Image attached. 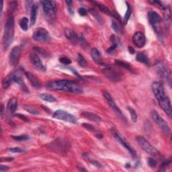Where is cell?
<instances>
[{
	"mask_svg": "<svg viewBox=\"0 0 172 172\" xmlns=\"http://www.w3.org/2000/svg\"><path fill=\"white\" fill-rule=\"evenodd\" d=\"M152 90L159 104L169 118H171L172 109L171 101L167 96L163 84L161 81H155L152 84Z\"/></svg>",
	"mask_w": 172,
	"mask_h": 172,
	"instance_id": "obj_1",
	"label": "cell"
},
{
	"mask_svg": "<svg viewBox=\"0 0 172 172\" xmlns=\"http://www.w3.org/2000/svg\"><path fill=\"white\" fill-rule=\"evenodd\" d=\"M47 88L55 91H63L73 94H82L83 89L77 82L69 80H56L47 83Z\"/></svg>",
	"mask_w": 172,
	"mask_h": 172,
	"instance_id": "obj_2",
	"label": "cell"
},
{
	"mask_svg": "<svg viewBox=\"0 0 172 172\" xmlns=\"http://www.w3.org/2000/svg\"><path fill=\"white\" fill-rule=\"evenodd\" d=\"M14 18L13 16H10L5 25L4 32L3 36V49L6 51L11 45L14 41Z\"/></svg>",
	"mask_w": 172,
	"mask_h": 172,
	"instance_id": "obj_3",
	"label": "cell"
},
{
	"mask_svg": "<svg viewBox=\"0 0 172 172\" xmlns=\"http://www.w3.org/2000/svg\"><path fill=\"white\" fill-rule=\"evenodd\" d=\"M136 140L137 143L142 148V149L147 153L148 154L156 158H160L161 157V153L159 152V151L153 147L151 144H150L149 142L144 137L140 136L137 137Z\"/></svg>",
	"mask_w": 172,
	"mask_h": 172,
	"instance_id": "obj_4",
	"label": "cell"
},
{
	"mask_svg": "<svg viewBox=\"0 0 172 172\" xmlns=\"http://www.w3.org/2000/svg\"><path fill=\"white\" fill-rule=\"evenodd\" d=\"M41 3L43 7V10L47 19L49 21H54L57 14V5L54 1L44 0Z\"/></svg>",
	"mask_w": 172,
	"mask_h": 172,
	"instance_id": "obj_5",
	"label": "cell"
},
{
	"mask_svg": "<svg viewBox=\"0 0 172 172\" xmlns=\"http://www.w3.org/2000/svg\"><path fill=\"white\" fill-rule=\"evenodd\" d=\"M32 38L34 41L39 43H48L51 40L49 32L43 28H37L34 31Z\"/></svg>",
	"mask_w": 172,
	"mask_h": 172,
	"instance_id": "obj_6",
	"label": "cell"
},
{
	"mask_svg": "<svg viewBox=\"0 0 172 172\" xmlns=\"http://www.w3.org/2000/svg\"><path fill=\"white\" fill-rule=\"evenodd\" d=\"M151 117L153 121L157 124V125L162 130L164 133L167 135H169L171 133V130L167 122L159 114L158 112L155 110H153L151 112Z\"/></svg>",
	"mask_w": 172,
	"mask_h": 172,
	"instance_id": "obj_7",
	"label": "cell"
},
{
	"mask_svg": "<svg viewBox=\"0 0 172 172\" xmlns=\"http://www.w3.org/2000/svg\"><path fill=\"white\" fill-rule=\"evenodd\" d=\"M52 117L55 119H57V120L68 122V123H77V118L75 116H74L70 113L66 112V111H63L61 110L55 111L53 115H52Z\"/></svg>",
	"mask_w": 172,
	"mask_h": 172,
	"instance_id": "obj_8",
	"label": "cell"
},
{
	"mask_svg": "<svg viewBox=\"0 0 172 172\" xmlns=\"http://www.w3.org/2000/svg\"><path fill=\"white\" fill-rule=\"evenodd\" d=\"M148 18H149L151 24L155 29V32H157V33L158 34L161 33L159 24L161 22V17L160 16V15L157 12L153 11V10H150L148 12Z\"/></svg>",
	"mask_w": 172,
	"mask_h": 172,
	"instance_id": "obj_9",
	"label": "cell"
},
{
	"mask_svg": "<svg viewBox=\"0 0 172 172\" xmlns=\"http://www.w3.org/2000/svg\"><path fill=\"white\" fill-rule=\"evenodd\" d=\"M157 71L159 75L161 78L165 79L168 82L169 86L171 87V72L169 71L168 67H166L165 65L162 62H159L157 64Z\"/></svg>",
	"mask_w": 172,
	"mask_h": 172,
	"instance_id": "obj_10",
	"label": "cell"
},
{
	"mask_svg": "<svg viewBox=\"0 0 172 172\" xmlns=\"http://www.w3.org/2000/svg\"><path fill=\"white\" fill-rule=\"evenodd\" d=\"M22 55V48L17 46L12 49L9 55V63L10 65L14 66L17 64Z\"/></svg>",
	"mask_w": 172,
	"mask_h": 172,
	"instance_id": "obj_11",
	"label": "cell"
},
{
	"mask_svg": "<svg viewBox=\"0 0 172 172\" xmlns=\"http://www.w3.org/2000/svg\"><path fill=\"white\" fill-rule=\"evenodd\" d=\"M11 75L14 83H16L18 85H19L21 89H22L24 92H28V93L29 90L27 86H26L25 82L24 81V79L22 78V73H21L20 71H15V72H13L11 73Z\"/></svg>",
	"mask_w": 172,
	"mask_h": 172,
	"instance_id": "obj_12",
	"label": "cell"
},
{
	"mask_svg": "<svg viewBox=\"0 0 172 172\" xmlns=\"http://www.w3.org/2000/svg\"><path fill=\"white\" fill-rule=\"evenodd\" d=\"M30 61L32 64L36 69L41 71H45L46 67L42 63L41 59H40L38 55L35 52H32L30 55Z\"/></svg>",
	"mask_w": 172,
	"mask_h": 172,
	"instance_id": "obj_13",
	"label": "cell"
},
{
	"mask_svg": "<svg viewBox=\"0 0 172 172\" xmlns=\"http://www.w3.org/2000/svg\"><path fill=\"white\" fill-rule=\"evenodd\" d=\"M102 94H103V96H104V99L106 100V101L107 102V103L109 104L110 106L112 108L116 113L118 114L119 115L123 116V113H122V111L120 110V108L118 107V106L116 105L114 100L113 99L112 96H111V95L108 93L107 91H103Z\"/></svg>",
	"mask_w": 172,
	"mask_h": 172,
	"instance_id": "obj_14",
	"label": "cell"
},
{
	"mask_svg": "<svg viewBox=\"0 0 172 172\" xmlns=\"http://www.w3.org/2000/svg\"><path fill=\"white\" fill-rule=\"evenodd\" d=\"M132 40H133L134 45L138 48H142L146 43V37L141 32H137L133 36Z\"/></svg>",
	"mask_w": 172,
	"mask_h": 172,
	"instance_id": "obj_15",
	"label": "cell"
},
{
	"mask_svg": "<svg viewBox=\"0 0 172 172\" xmlns=\"http://www.w3.org/2000/svg\"><path fill=\"white\" fill-rule=\"evenodd\" d=\"M114 136L115 139L117 140V141L120 142V143L123 145V147H124L126 149L128 150V152H130V153L132 155L133 158H136L137 157V152L135 151V150L133 149V148L130 145H129L128 142H127L125 140L123 139L120 137V134H118V133H114Z\"/></svg>",
	"mask_w": 172,
	"mask_h": 172,
	"instance_id": "obj_16",
	"label": "cell"
},
{
	"mask_svg": "<svg viewBox=\"0 0 172 172\" xmlns=\"http://www.w3.org/2000/svg\"><path fill=\"white\" fill-rule=\"evenodd\" d=\"M92 2L96 5V6L98 7V8L101 10L102 12H104V14H107V15H109L112 17H114L116 20H120V16H119L118 14H116V12L111 11V10L108 9V7L105 6V5L102 4H100V3H99V2H96V1H92Z\"/></svg>",
	"mask_w": 172,
	"mask_h": 172,
	"instance_id": "obj_17",
	"label": "cell"
},
{
	"mask_svg": "<svg viewBox=\"0 0 172 172\" xmlns=\"http://www.w3.org/2000/svg\"><path fill=\"white\" fill-rule=\"evenodd\" d=\"M25 75L26 78H28L29 81H30V83L32 84V86L34 88L40 89L42 88L41 81H40L39 79L37 78L35 75L29 72L26 73Z\"/></svg>",
	"mask_w": 172,
	"mask_h": 172,
	"instance_id": "obj_18",
	"label": "cell"
},
{
	"mask_svg": "<svg viewBox=\"0 0 172 172\" xmlns=\"http://www.w3.org/2000/svg\"><path fill=\"white\" fill-rule=\"evenodd\" d=\"M65 35L69 41H71L73 44L79 43V36L77 35L75 32L69 28H67L65 30Z\"/></svg>",
	"mask_w": 172,
	"mask_h": 172,
	"instance_id": "obj_19",
	"label": "cell"
},
{
	"mask_svg": "<svg viewBox=\"0 0 172 172\" xmlns=\"http://www.w3.org/2000/svg\"><path fill=\"white\" fill-rule=\"evenodd\" d=\"M91 56L92 57V59L94 61V62L97 63V64L100 65H104L106 67H108L109 66L104 65V62H103L101 55H100V51L97 49H92L91 51Z\"/></svg>",
	"mask_w": 172,
	"mask_h": 172,
	"instance_id": "obj_20",
	"label": "cell"
},
{
	"mask_svg": "<svg viewBox=\"0 0 172 172\" xmlns=\"http://www.w3.org/2000/svg\"><path fill=\"white\" fill-rule=\"evenodd\" d=\"M104 74L106 76L108 77V78L112 81H117L120 79L121 74H120L118 72H116V71H113L112 69H110L108 67H107V69H106Z\"/></svg>",
	"mask_w": 172,
	"mask_h": 172,
	"instance_id": "obj_21",
	"label": "cell"
},
{
	"mask_svg": "<svg viewBox=\"0 0 172 172\" xmlns=\"http://www.w3.org/2000/svg\"><path fill=\"white\" fill-rule=\"evenodd\" d=\"M18 107V102L17 100L15 97H12V99L9 100L8 103H7V110L11 114H14L17 110Z\"/></svg>",
	"mask_w": 172,
	"mask_h": 172,
	"instance_id": "obj_22",
	"label": "cell"
},
{
	"mask_svg": "<svg viewBox=\"0 0 172 172\" xmlns=\"http://www.w3.org/2000/svg\"><path fill=\"white\" fill-rule=\"evenodd\" d=\"M81 116L84 118L88 119L89 120L96 122V123H99V122L101 121V118H100L98 115H97L93 112H85L81 114Z\"/></svg>",
	"mask_w": 172,
	"mask_h": 172,
	"instance_id": "obj_23",
	"label": "cell"
},
{
	"mask_svg": "<svg viewBox=\"0 0 172 172\" xmlns=\"http://www.w3.org/2000/svg\"><path fill=\"white\" fill-rule=\"evenodd\" d=\"M37 11L38 6L36 4H32L30 7V25L32 26L36 23L37 18Z\"/></svg>",
	"mask_w": 172,
	"mask_h": 172,
	"instance_id": "obj_24",
	"label": "cell"
},
{
	"mask_svg": "<svg viewBox=\"0 0 172 172\" xmlns=\"http://www.w3.org/2000/svg\"><path fill=\"white\" fill-rule=\"evenodd\" d=\"M136 59L138 62L144 63L145 65L149 64V59L147 55L144 52H139L136 56Z\"/></svg>",
	"mask_w": 172,
	"mask_h": 172,
	"instance_id": "obj_25",
	"label": "cell"
},
{
	"mask_svg": "<svg viewBox=\"0 0 172 172\" xmlns=\"http://www.w3.org/2000/svg\"><path fill=\"white\" fill-rule=\"evenodd\" d=\"M40 97H41V100H44V101L48 102L50 103L57 102V100L55 98V97H54L52 95L48 94V93H44V94H41Z\"/></svg>",
	"mask_w": 172,
	"mask_h": 172,
	"instance_id": "obj_26",
	"label": "cell"
},
{
	"mask_svg": "<svg viewBox=\"0 0 172 172\" xmlns=\"http://www.w3.org/2000/svg\"><path fill=\"white\" fill-rule=\"evenodd\" d=\"M126 4L127 5V10H126V12L125 13V15H124V19H123V25H126L127 22H128V21L130 19V17H131V15L132 14V8H131V5L129 4L128 2H126Z\"/></svg>",
	"mask_w": 172,
	"mask_h": 172,
	"instance_id": "obj_27",
	"label": "cell"
},
{
	"mask_svg": "<svg viewBox=\"0 0 172 172\" xmlns=\"http://www.w3.org/2000/svg\"><path fill=\"white\" fill-rule=\"evenodd\" d=\"M14 83L12 79V77L11 74H10L9 75H7L6 78H5L3 81H2V88L4 89H6L11 86V85Z\"/></svg>",
	"mask_w": 172,
	"mask_h": 172,
	"instance_id": "obj_28",
	"label": "cell"
},
{
	"mask_svg": "<svg viewBox=\"0 0 172 172\" xmlns=\"http://www.w3.org/2000/svg\"><path fill=\"white\" fill-rule=\"evenodd\" d=\"M115 63L116 65H118V66H120V67H123L124 69H126L127 70L131 71H133V67H132V66L130 63H128L125 61H120V60H116Z\"/></svg>",
	"mask_w": 172,
	"mask_h": 172,
	"instance_id": "obj_29",
	"label": "cell"
},
{
	"mask_svg": "<svg viewBox=\"0 0 172 172\" xmlns=\"http://www.w3.org/2000/svg\"><path fill=\"white\" fill-rule=\"evenodd\" d=\"M20 27L22 30L27 31L28 29V19L27 18L24 17L20 21Z\"/></svg>",
	"mask_w": 172,
	"mask_h": 172,
	"instance_id": "obj_30",
	"label": "cell"
},
{
	"mask_svg": "<svg viewBox=\"0 0 172 172\" xmlns=\"http://www.w3.org/2000/svg\"><path fill=\"white\" fill-rule=\"evenodd\" d=\"M77 61H78V63H79V65L81 66V67H86L87 65H88V62L85 59L83 55L81 54H78V57H77Z\"/></svg>",
	"mask_w": 172,
	"mask_h": 172,
	"instance_id": "obj_31",
	"label": "cell"
},
{
	"mask_svg": "<svg viewBox=\"0 0 172 172\" xmlns=\"http://www.w3.org/2000/svg\"><path fill=\"white\" fill-rule=\"evenodd\" d=\"M12 138L16 141H26L30 139V137L27 134H24V135L20 136H12Z\"/></svg>",
	"mask_w": 172,
	"mask_h": 172,
	"instance_id": "obj_32",
	"label": "cell"
},
{
	"mask_svg": "<svg viewBox=\"0 0 172 172\" xmlns=\"http://www.w3.org/2000/svg\"><path fill=\"white\" fill-rule=\"evenodd\" d=\"M127 109L129 111V113L131 114V120H133V123H137V114L136 111L134 110L133 108H132L131 107H128Z\"/></svg>",
	"mask_w": 172,
	"mask_h": 172,
	"instance_id": "obj_33",
	"label": "cell"
},
{
	"mask_svg": "<svg viewBox=\"0 0 172 172\" xmlns=\"http://www.w3.org/2000/svg\"><path fill=\"white\" fill-rule=\"evenodd\" d=\"M83 157H86V156H83ZM86 159H87V160H88L89 163H92V165H94V166L97 167V168H101L103 167V165L99 162V161H97L96 160H94V159H92L88 157V156H87V157H86Z\"/></svg>",
	"mask_w": 172,
	"mask_h": 172,
	"instance_id": "obj_34",
	"label": "cell"
},
{
	"mask_svg": "<svg viewBox=\"0 0 172 172\" xmlns=\"http://www.w3.org/2000/svg\"><path fill=\"white\" fill-rule=\"evenodd\" d=\"M24 110L26 111H27L28 112L31 114H36V115L39 114V111L34 109V108H33L28 106H24Z\"/></svg>",
	"mask_w": 172,
	"mask_h": 172,
	"instance_id": "obj_35",
	"label": "cell"
},
{
	"mask_svg": "<svg viewBox=\"0 0 172 172\" xmlns=\"http://www.w3.org/2000/svg\"><path fill=\"white\" fill-rule=\"evenodd\" d=\"M112 28L114 30V31L115 32L118 34H122V30H121V28L120 27V26H119L117 23L116 22H113L112 23Z\"/></svg>",
	"mask_w": 172,
	"mask_h": 172,
	"instance_id": "obj_36",
	"label": "cell"
},
{
	"mask_svg": "<svg viewBox=\"0 0 172 172\" xmlns=\"http://www.w3.org/2000/svg\"><path fill=\"white\" fill-rule=\"evenodd\" d=\"M59 61H60V63H61L62 64L65 65H70L71 62H72L69 58H68L67 57H62L59 58Z\"/></svg>",
	"mask_w": 172,
	"mask_h": 172,
	"instance_id": "obj_37",
	"label": "cell"
},
{
	"mask_svg": "<svg viewBox=\"0 0 172 172\" xmlns=\"http://www.w3.org/2000/svg\"><path fill=\"white\" fill-rule=\"evenodd\" d=\"M118 44H112V46H111L109 49H108L107 52H108V53L110 55H113L116 49H117Z\"/></svg>",
	"mask_w": 172,
	"mask_h": 172,
	"instance_id": "obj_38",
	"label": "cell"
},
{
	"mask_svg": "<svg viewBox=\"0 0 172 172\" xmlns=\"http://www.w3.org/2000/svg\"><path fill=\"white\" fill-rule=\"evenodd\" d=\"M170 163H171V160H167L164 161V162L161 165L159 171H165Z\"/></svg>",
	"mask_w": 172,
	"mask_h": 172,
	"instance_id": "obj_39",
	"label": "cell"
},
{
	"mask_svg": "<svg viewBox=\"0 0 172 172\" xmlns=\"http://www.w3.org/2000/svg\"><path fill=\"white\" fill-rule=\"evenodd\" d=\"M10 151L12 153H23L25 151V150L24 149H22V148L20 147H14V148H11L10 149Z\"/></svg>",
	"mask_w": 172,
	"mask_h": 172,
	"instance_id": "obj_40",
	"label": "cell"
},
{
	"mask_svg": "<svg viewBox=\"0 0 172 172\" xmlns=\"http://www.w3.org/2000/svg\"><path fill=\"white\" fill-rule=\"evenodd\" d=\"M18 2L17 1H12L10 4V10L12 12H14L17 8Z\"/></svg>",
	"mask_w": 172,
	"mask_h": 172,
	"instance_id": "obj_41",
	"label": "cell"
},
{
	"mask_svg": "<svg viewBox=\"0 0 172 172\" xmlns=\"http://www.w3.org/2000/svg\"><path fill=\"white\" fill-rule=\"evenodd\" d=\"M66 4H67L68 6V10H69V14L73 15V7H72V4H73V1H66Z\"/></svg>",
	"mask_w": 172,
	"mask_h": 172,
	"instance_id": "obj_42",
	"label": "cell"
},
{
	"mask_svg": "<svg viewBox=\"0 0 172 172\" xmlns=\"http://www.w3.org/2000/svg\"><path fill=\"white\" fill-rule=\"evenodd\" d=\"M150 3L157 5V6L159 7L160 8L162 9V10H165L166 9V7L165 6H163V3H162V2H161V1H150Z\"/></svg>",
	"mask_w": 172,
	"mask_h": 172,
	"instance_id": "obj_43",
	"label": "cell"
},
{
	"mask_svg": "<svg viewBox=\"0 0 172 172\" xmlns=\"http://www.w3.org/2000/svg\"><path fill=\"white\" fill-rule=\"evenodd\" d=\"M156 164H157V163H156V161L154 159L151 157L148 159V165L150 167H151V168H155Z\"/></svg>",
	"mask_w": 172,
	"mask_h": 172,
	"instance_id": "obj_44",
	"label": "cell"
},
{
	"mask_svg": "<svg viewBox=\"0 0 172 172\" xmlns=\"http://www.w3.org/2000/svg\"><path fill=\"white\" fill-rule=\"evenodd\" d=\"M83 126L86 129H88V130L90 131L91 132H94V131H96V128H95L93 126H92V125H90V124H89L83 123Z\"/></svg>",
	"mask_w": 172,
	"mask_h": 172,
	"instance_id": "obj_45",
	"label": "cell"
},
{
	"mask_svg": "<svg viewBox=\"0 0 172 172\" xmlns=\"http://www.w3.org/2000/svg\"><path fill=\"white\" fill-rule=\"evenodd\" d=\"M90 12H91V14H92V15H93L96 18L97 21H100V20H100V15H99L98 14H97V12L96 11V10H94V9L90 10Z\"/></svg>",
	"mask_w": 172,
	"mask_h": 172,
	"instance_id": "obj_46",
	"label": "cell"
},
{
	"mask_svg": "<svg viewBox=\"0 0 172 172\" xmlns=\"http://www.w3.org/2000/svg\"><path fill=\"white\" fill-rule=\"evenodd\" d=\"M78 12L79 15H81V16H85L87 15V10L84 8V7H80L78 10Z\"/></svg>",
	"mask_w": 172,
	"mask_h": 172,
	"instance_id": "obj_47",
	"label": "cell"
},
{
	"mask_svg": "<svg viewBox=\"0 0 172 172\" xmlns=\"http://www.w3.org/2000/svg\"><path fill=\"white\" fill-rule=\"evenodd\" d=\"M34 50H35L36 51L38 52V53H40V54H41L42 55H47V52L45 51H44V50H42V49H41V48H34Z\"/></svg>",
	"mask_w": 172,
	"mask_h": 172,
	"instance_id": "obj_48",
	"label": "cell"
},
{
	"mask_svg": "<svg viewBox=\"0 0 172 172\" xmlns=\"http://www.w3.org/2000/svg\"><path fill=\"white\" fill-rule=\"evenodd\" d=\"M9 170V168L7 166H4V165H1L0 166V171L3 172V171H6Z\"/></svg>",
	"mask_w": 172,
	"mask_h": 172,
	"instance_id": "obj_49",
	"label": "cell"
},
{
	"mask_svg": "<svg viewBox=\"0 0 172 172\" xmlns=\"http://www.w3.org/2000/svg\"><path fill=\"white\" fill-rule=\"evenodd\" d=\"M18 117L19 118H20L21 119H22V120H25V121H29L28 120V118H26V116H24V115H21V114H18V115H17Z\"/></svg>",
	"mask_w": 172,
	"mask_h": 172,
	"instance_id": "obj_50",
	"label": "cell"
},
{
	"mask_svg": "<svg viewBox=\"0 0 172 172\" xmlns=\"http://www.w3.org/2000/svg\"><path fill=\"white\" fill-rule=\"evenodd\" d=\"M128 51L131 55H133L134 52V49L132 47H128Z\"/></svg>",
	"mask_w": 172,
	"mask_h": 172,
	"instance_id": "obj_51",
	"label": "cell"
},
{
	"mask_svg": "<svg viewBox=\"0 0 172 172\" xmlns=\"http://www.w3.org/2000/svg\"><path fill=\"white\" fill-rule=\"evenodd\" d=\"M4 159L7 162H9V161H12L14 160V158H11V157H9V158H5V159Z\"/></svg>",
	"mask_w": 172,
	"mask_h": 172,
	"instance_id": "obj_52",
	"label": "cell"
},
{
	"mask_svg": "<svg viewBox=\"0 0 172 172\" xmlns=\"http://www.w3.org/2000/svg\"><path fill=\"white\" fill-rule=\"evenodd\" d=\"M3 110H4V106L1 105V114H3Z\"/></svg>",
	"mask_w": 172,
	"mask_h": 172,
	"instance_id": "obj_53",
	"label": "cell"
},
{
	"mask_svg": "<svg viewBox=\"0 0 172 172\" xmlns=\"http://www.w3.org/2000/svg\"><path fill=\"white\" fill-rule=\"evenodd\" d=\"M125 166H126V168H130V166H131V165H130V164H129V163H126Z\"/></svg>",
	"mask_w": 172,
	"mask_h": 172,
	"instance_id": "obj_54",
	"label": "cell"
}]
</instances>
